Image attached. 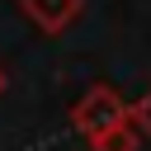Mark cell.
Returning <instances> with one entry per match:
<instances>
[{
  "instance_id": "6da1fadb",
  "label": "cell",
  "mask_w": 151,
  "mask_h": 151,
  "mask_svg": "<svg viewBox=\"0 0 151 151\" xmlns=\"http://www.w3.org/2000/svg\"><path fill=\"white\" fill-rule=\"evenodd\" d=\"M127 113H132V104H127L113 85H90V90L71 104V127H76L80 137H94V132L123 123Z\"/></svg>"
},
{
  "instance_id": "7a4b0ae2",
  "label": "cell",
  "mask_w": 151,
  "mask_h": 151,
  "mask_svg": "<svg viewBox=\"0 0 151 151\" xmlns=\"http://www.w3.org/2000/svg\"><path fill=\"white\" fill-rule=\"evenodd\" d=\"M80 5H85V0H19L24 19H28L38 33H47V38L66 33V28L80 19Z\"/></svg>"
},
{
  "instance_id": "3957f363",
  "label": "cell",
  "mask_w": 151,
  "mask_h": 151,
  "mask_svg": "<svg viewBox=\"0 0 151 151\" xmlns=\"http://www.w3.org/2000/svg\"><path fill=\"white\" fill-rule=\"evenodd\" d=\"M85 142H90V151H137L142 146V132H137V123L127 113L123 123H113V127H104V132H94Z\"/></svg>"
},
{
  "instance_id": "277c9868",
  "label": "cell",
  "mask_w": 151,
  "mask_h": 151,
  "mask_svg": "<svg viewBox=\"0 0 151 151\" xmlns=\"http://www.w3.org/2000/svg\"><path fill=\"white\" fill-rule=\"evenodd\" d=\"M132 123H137V132H142V137H151V90L132 104Z\"/></svg>"
},
{
  "instance_id": "5b68a950",
  "label": "cell",
  "mask_w": 151,
  "mask_h": 151,
  "mask_svg": "<svg viewBox=\"0 0 151 151\" xmlns=\"http://www.w3.org/2000/svg\"><path fill=\"white\" fill-rule=\"evenodd\" d=\"M5 85H9V76H5V66H0V94H5Z\"/></svg>"
}]
</instances>
